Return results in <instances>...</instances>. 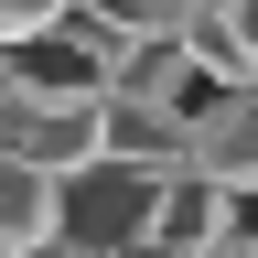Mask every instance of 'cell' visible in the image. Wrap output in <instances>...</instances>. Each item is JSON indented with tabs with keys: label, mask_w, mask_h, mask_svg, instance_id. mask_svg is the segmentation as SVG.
<instances>
[{
	"label": "cell",
	"mask_w": 258,
	"mask_h": 258,
	"mask_svg": "<svg viewBox=\"0 0 258 258\" xmlns=\"http://www.w3.org/2000/svg\"><path fill=\"white\" fill-rule=\"evenodd\" d=\"M64 11H76V0H0V54H11V43H32V32H54Z\"/></svg>",
	"instance_id": "obj_9"
},
{
	"label": "cell",
	"mask_w": 258,
	"mask_h": 258,
	"mask_svg": "<svg viewBox=\"0 0 258 258\" xmlns=\"http://www.w3.org/2000/svg\"><path fill=\"white\" fill-rule=\"evenodd\" d=\"M194 258H258V237H226V247H194Z\"/></svg>",
	"instance_id": "obj_11"
},
{
	"label": "cell",
	"mask_w": 258,
	"mask_h": 258,
	"mask_svg": "<svg viewBox=\"0 0 258 258\" xmlns=\"http://www.w3.org/2000/svg\"><path fill=\"white\" fill-rule=\"evenodd\" d=\"M226 237H237V194H226L215 172H194V161H183V172L161 183V226H151V247H161V258H194V247H226Z\"/></svg>",
	"instance_id": "obj_4"
},
{
	"label": "cell",
	"mask_w": 258,
	"mask_h": 258,
	"mask_svg": "<svg viewBox=\"0 0 258 258\" xmlns=\"http://www.w3.org/2000/svg\"><path fill=\"white\" fill-rule=\"evenodd\" d=\"M108 151H118V161H161V172H172V161H194V129H183L172 108L108 97Z\"/></svg>",
	"instance_id": "obj_7"
},
{
	"label": "cell",
	"mask_w": 258,
	"mask_h": 258,
	"mask_svg": "<svg viewBox=\"0 0 258 258\" xmlns=\"http://www.w3.org/2000/svg\"><path fill=\"white\" fill-rule=\"evenodd\" d=\"M11 97H22V86H11V54H0V118H11Z\"/></svg>",
	"instance_id": "obj_12"
},
{
	"label": "cell",
	"mask_w": 258,
	"mask_h": 258,
	"mask_svg": "<svg viewBox=\"0 0 258 258\" xmlns=\"http://www.w3.org/2000/svg\"><path fill=\"white\" fill-rule=\"evenodd\" d=\"M183 172V161H172ZM161 161H118V151H97L86 172H64L54 183V237L76 247V258H151V226H161Z\"/></svg>",
	"instance_id": "obj_1"
},
{
	"label": "cell",
	"mask_w": 258,
	"mask_h": 258,
	"mask_svg": "<svg viewBox=\"0 0 258 258\" xmlns=\"http://www.w3.org/2000/svg\"><path fill=\"white\" fill-rule=\"evenodd\" d=\"M237 11V43H247V64H258V0H226Z\"/></svg>",
	"instance_id": "obj_10"
},
{
	"label": "cell",
	"mask_w": 258,
	"mask_h": 258,
	"mask_svg": "<svg viewBox=\"0 0 258 258\" xmlns=\"http://www.w3.org/2000/svg\"><path fill=\"white\" fill-rule=\"evenodd\" d=\"M0 151L32 161V172H86L97 151H108V97H11V118H0Z\"/></svg>",
	"instance_id": "obj_3"
},
{
	"label": "cell",
	"mask_w": 258,
	"mask_h": 258,
	"mask_svg": "<svg viewBox=\"0 0 258 258\" xmlns=\"http://www.w3.org/2000/svg\"><path fill=\"white\" fill-rule=\"evenodd\" d=\"M86 11L108 22V32H129V43H183L215 0H86Z\"/></svg>",
	"instance_id": "obj_8"
},
{
	"label": "cell",
	"mask_w": 258,
	"mask_h": 258,
	"mask_svg": "<svg viewBox=\"0 0 258 258\" xmlns=\"http://www.w3.org/2000/svg\"><path fill=\"white\" fill-rule=\"evenodd\" d=\"M194 172H215L226 194H258V86H226L205 118H194Z\"/></svg>",
	"instance_id": "obj_5"
},
{
	"label": "cell",
	"mask_w": 258,
	"mask_h": 258,
	"mask_svg": "<svg viewBox=\"0 0 258 258\" xmlns=\"http://www.w3.org/2000/svg\"><path fill=\"white\" fill-rule=\"evenodd\" d=\"M22 247H54V172L0 151V258H22Z\"/></svg>",
	"instance_id": "obj_6"
},
{
	"label": "cell",
	"mask_w": 258,
	"mask_h": 258,
	"mask_svg": "<svg viewBox=\"0 0 258 258\" xmlns=\"http://www.w3.org/2000/svg\"><path fill=\"white\" fill-rule=\"evenodd\" d=\"M118 54H129V32H108L76 0L54 32H32V43H11V86L22 97H108V76H118Z\"/></svg>",
	"instance_id": "obj_2"
},
{
	"label": "cell",
	"mask_w": 258,
	"mask_h": 258,
	"mask_svg": "<svg viewBox=\"0 0 258 258\" xmlns=\"http://www.w3.org/2000/svg\"><path fill=\"white\" fill-rule=\"evenodd\" d=\"M64 258H76V247H64ZM151 258H161V247H151Z\"/></svg>",
	"instance_id": "obj_13"
}]
</instances>
